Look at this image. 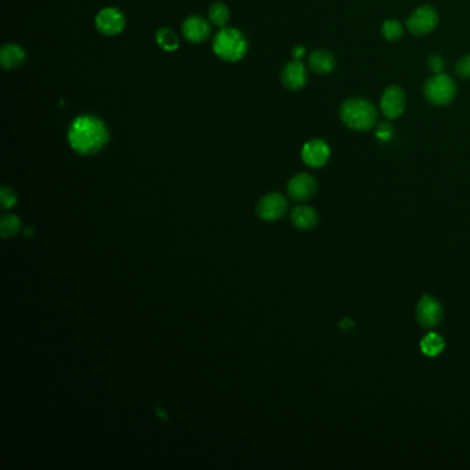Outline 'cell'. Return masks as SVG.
Returning <instances> with one entry per match:
<instances>
[{"label": "cell", "instance_id": "17", "mask_svg": "<svg viewBox=\"0 0 470 470\" xmlns=\"http://www.w3.org/2000/svg\"><path fill=\"white\" fill-rule=\"evenodd\" d=\"M444 347H446V342L443 337L437 333H429L421 341V351L428 357H437L444 351Z\"/></svg>", "mask_w": 470, "mask_h": 470}, {"label": "cell", "instance_id": "26", "mask_svg": "<svg viewBox=\"0 0 470 470\" xmlns=\"http://www.w3.org/2000/svg\"><path fill=\"white\" fill-rule=\"evenodd\" d=\"M293 55L295 60H301L305 55V49L302 46H295L293 49Z\"/></svg>", "mask_w": 470, "mask_h": 470}, {"label": "cell", "instance_id": "18", "mask_svg": "<svg viewBox=\"0 0 470 470\" xmlns=\"http://www.w3.org/2000/svg\"><path fill=\"white\" fill-rule=\"evenodd\" d=\"M156 42L157 44L166 50V51H174L180 46V39L175 35V32L170 28H162L156 33Z\"/></svg>", "mask_w": 470, "mask_h": 470}, {"label": "cell", "instance_id": "15", "mask_svg": "<svg viewBox=\"0 0 470 470\" xmlns=\"http://www.w3.org/2000/svg\"><path fill=\"white\" fill-rule=\"evenodd\" d=\"M25 61H26L25 50L15 43L6 44L0 51L1 67L7 71L18 69L19 67H22L25 64Z\"/></svg>", "mask_w": 470, "mask_h": 470}, {"label": "cell", "instance_id": "13", "mask_svg": "<svg viewBox=\"0 0 470 470\" xmlns=\"http://www.w3.org/2000/svg\"><path fill=\"white\" fill-rule=\"evenodd\" d=\"M211 28L209 22L199 15L188 17L182 24V35L191 43H203L209 39Z\"/></svg>", "mask_w": 470, "mask_h": 470}, {"label": "cell", "instance_id": "9", "mask_svg": "<svg viewBox=\"0 0 470 470\" xmlns=\"http://www.w3.org/2000/svg\"><path fill=\"white\" fill-rule=\"evenodd\" d=\"M125 26V17L116 7H105L96 17V28L105 36H116Z\"/></svg>", "mask_w": 470, "mask_h": 470}, {"label": "cell", "instance_id": "7", "mask_svg": "<svg viewBox=\"0 0 470 470\" xmlns=\"http://www.w3.org/2000/svg\"><path fill=\"white\" fill-rule=\"evenodd\" d=\"M381 112L390 120L400 118L406 108V93L400 86L386 87L381 96Z\"/></svg>", "mask_w": 470, "mask_h": 470}, {"label": "cell", "instance_id": "2", "mask_svg": "<svg viewBox=\"0 0 470 470\" xmlns=\"http://www.w3.org/2000/svg\"><path fill=\"white\" fill-rule=\"evenodd\" d=\"M342 123L354 131H368L378 124V112L374 104L365 98L354 97L342 103L340 108Z\"/></svg>", "mask_w": 470, "mask_h": 470}, {"label": "cell", "instance_id": "21", "mask_svg": "<svg viewBox=\"0 0 470 470\" xmlns=\"http://www.w3.org/2000/svg\"><path fill=\"white\" fill-rule=\"evenodd\" d=\"M19 227H21V221L17 216H4L0 221V231L4 238L17 235L19 231Z\"/></svg>", "mask_w": 470, "mask_h": 470}, {"label": "cell", "instance_id": "16", "mask_svg": "<svg viewBox=\"0 0 470 470\" xmlns=\"http://www.w3.org/2000/svg\"><path fill=\"white\" fill-rule=\"evenodd\" d=\"M291 223L301 231H311L319 223V216L311 206H298L291 211Z\"/></svg>", "mask_w": 470, "mask_h": 470}, {"label": "cell", "instance_id": "22", "mask_svg": "<svg viewBox=\"0 0 470 470\" xmlns=\"http://www.w3.org/2000/svg\"><path fill=\"white\" fill-rule=\"evenodd\" d=\"M394 134V127L389 121H381L376 124V139L379 142H389Z\"/></svg>", "mask_w": 470, "mask_h": 470}, {"label": "cell", "instance_id": "11", "mask_svg": "<svg viewBox=\"0 0 470 470\" xmlns=\"http://www.w3.org/2000/svg\"><path fill=\"white\" fill-rule=\"evenodd\" d=\"M288 195L295 202H306L312 199L317 192V182L311 174H297L287 185Z\"/></svg>", "mask_w": 470, "mask_h": 470}, {"label": "cell", "instance_id": "8", "mask_svg": "<svg viewBox=\"0 0 470 470\" xmlns=\"http://www.w3.org/2000/svg\"><path fill=\"white\" fill-rule=\"evenodd\" d=\"M288 204L283 195L280 193H268L262 196L256 204V214L265 221H276L284 217L287 213Z\"/></svg>", "mask_w": 470, "mask_h": 470}, {"label": "cell", "instance_id": "12", "mask_svg": "<svg viewBox=\"0 0 470 470\" xmlns=\"http://www.w3.org/2000/svg\"><path fill=\"white\" fill-rule=\"evenodd\" d=\"M308 79L306 68L301 60H294L288 62L281 71V83L290 92H299L305 87Z\"/></svg>", "mask_w": 470, "mask_h": 470}, {"label": "cell", "instance_id": "24", "mask_svg": "<svg viewBox=\"0 0 470 470\" xmlns=\"http://www.w3.org/2000/svg\"><path fill=\"white\" fill-rule=\"evenodd\" d=\"M455 72L458 73L460 78L470 80V54H467L458 60L455 65Z\"/></svg>", "mask_w": 470, "mask_h": 470}, {"label": "cell", "instance_id": "6", "mask_svg": "<svg viewBox=\"0 0 470 470\" xmlns=\"http://www.w3.org/2000/svg\"><path fill=\"white\" fill-rule=\"evenodd\" d=\"M415 317L418 324L422 329L432 330L436 329L444 319V309L440 304V301L432 295H422L419 299L417 309H415Z\"/></svg>", "mask_w": 470, "mask_h": 470}, {"label": "cell", "instance_id": "25", "mask_svg": "<svg viewBox=\"0 0 470 470\" xmlns=\"http://www.w3.org/2000/svg\"><path fill=\"white\" fill-rule=\"evenodd\" d=\"M428 67L429 69L436 75V73H442L443 71V67H444V60L442 55L439 54H432L429 58H428Z\"/></svg>", "mask_w": 470, "mask_h": 470}, {"label": "cell", "instance_id": "10", "mask_svg": "<svg viewBox=\"0 0 470 470\" xmlns=\"http://www.w3.org/2000/svg\"><path fill=\"white\" fill-rule=\"evenodd\" d=\"M302 160L306 166L313 167V168H320L323 166L327 164V162L330 160L331 156V150L330 146L326 141L323 139H311L308 141L301 152Z\"/></svg>", "mask_w": 470, "mask_h": 470}, {"label": "cell", "instance_id": "14", "mask_svg": "<svg viewBox=\"0 0 470 470\" xmlns=\"http://www.w3.org/2000/svg\"><path fill=\"white\" fill-rule=\"evenodd\" d=\"M308 64L311 71H313L317 75H329L337 67V58L336 55L329 50H315L311 53L308 58Z\"/></svg>", "mask_w": 470, "mask_h": 470}, {"label": "cell", "instance_id": "5", "mask_svg": "<svg viewBox=\"0 0 470 470\" xmlns=\"http://www.w3.org/2000/svg\"><path fill=\"white\" fill-rule=\"evenodd\" d=\"M439 24V12L430 4H424L415 8L407 18V29L414 36H425L430 33Z\"/></svg>", "mask_w": 470, "mask_h": 470}, {"label": "cell", "instance_id": "4", "mask_svg": "<svg viewBox=\"0 0 470 470\" xmlns=\"http://www.w3.org/2000/svg\"><path fill=\"white\" fill-rule=\"evenodd\" d=\"M426 100L436 107H446L451 104L457 96L455 80L446 73H436L424 86Z\"/></svg>", "mask_w": 470, "mask_h": 470}, {"label": "cell", "instance_id": "1", "mask_svg": "<svg viewBox=\"0 0 470 470\" xmlns=\"http://www.w3.org/2000/svg\"><path fill=\"white\" fill-rule=\"evenodd\" d=\"M110 141L105 121L94 115H80L73 119L68 128V142L72 149L83 156L101 152Z\"/></svg>", "mask_w": 470, "mask_h": 470}, {"label": "cell", "instance_id": "3", "mask_svg": "<svg viewBox=\"0 0 470 470\" xmlns=\"http://www.w3.org/2000/svg\"><path fill=\"white\" fill-rule=\"evenodd\" d=\"M248 49V43L243 32L236 28H224L221 29L214 40H213V50L227 62H236L241 60Z\"/></svg>", "mask_w": 470, "mask_h": 470}, {"label": "cell", "instance_id": "20", "mask_svg": "<svg viewBox=\"0 0 470 470\" xmlns=\"http://www.w3.org/2000/svg\"><path fill=\"white\" fill-rule=\"evenodd\" d=\"M382 36L389 42H396L403 37L404 28L399 19H386L381 28Z\"/></svg>", "mask_w": 470, "mask_h": 470}, {"label": "cell", "instance_id": "23", "mask_svg": "<svg viewBox=\"0 0 470 470\" xmlns=\"http://www.w3.org/2000/svg\"><path fill=\"white\" fill-rule=\"evenodd\" d=\"M0 202L3 209H11L14 207V204L17 203V195L15 192L8 188V186H3L0 191Z\"/></svg>", "mask_w": 470, "mask_h": 470}, {"label": "cell", "instance_id": "19", "mask_svg": "<svg viewBox=\"0 0 470 470\" xmlns=\"http://www.w3.org/2000/svg\"><path fill=\"white\" fill-rule=\"evenodd\" d=\"M209 17L210 21L217 25V26H225L231 18V12L227 4L221 3V1H216L214 4H211L210 10H209Z\"/></svg>", "mask_w": 470, "mask_h": 470}]
</instances>
